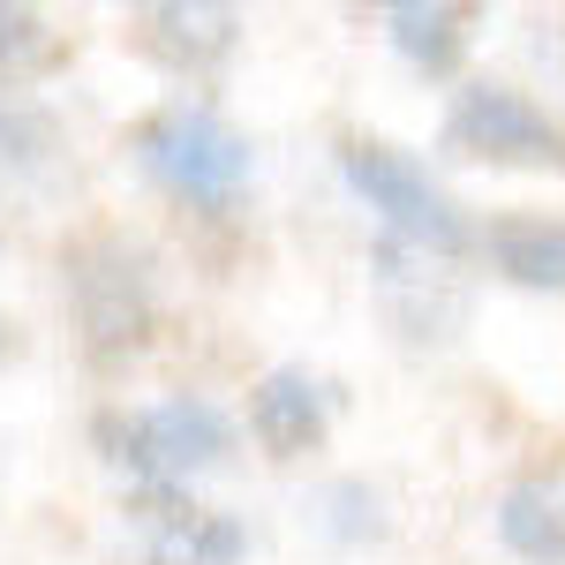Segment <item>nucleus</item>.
Returning a JSON list of instances; mask_svg holds the SVG:
<instances>
[{"label": "nucleus", "mask_w": 565, "mask_h": 565, "mask_svg": "<svg viewBox=\"0 0 565 565\" xmlns=\"http://www.w3.org/2000/svg\"><path fill=\"white\" fill-rule=\"evenodd\" d=\"M242 558H249V521L196 505L189 521L143 535V558L136 565H242Z\"/></svg>", "instance_id": "obj_13"}, {"label": "nucleus", "mask_w": 565, "mask_h": 565, "mask_svg": "<svg viewBox=\"0 0 565 565\" xmlns=\"http://www.w3.org/2000/svg\"><path fill=\"white\" fill-rule=\"evenodd\" d=\"M476 264L490 279L521 287V295H565V218H543V212L482 218Z\"/></svg>", "instance_id": "obj_10"}, {"label": "nucleus", "mask_w": 565, "mask_h": 565, "mask_svg": "<svg viewBox=\"0 0 565 565\" xmlns=\"http://www.w3.org/2000/svg\"><path fill=\"white\" fill-rule=\"evenodd\" d=\"M340 181H348L354 196L377 212V234H399V242H423L437 257H460L476 264V218L460 196H445V181L423 167V159H407L399 143L385 136H340Z\"/></svg>", "instance_id": "obj_4"}, {"label": "nucleus", "mask_w": 565, "mask_h": 565, "mask_svg": "<svg viewBox=\"0 0 565 565\" xmlns=\"http://www.w3.org/2000/svg\"><path fill=\"white\" fill-rule=\"evenodd\" d=\"M129 159L143 167L151 189L204 218H226L242 189L257 181V143L218 114L212 98H167L129 129Z\"/></svg>", "instance_id": "obj_3"}, {"label": "nucleus", "mask_w": 565, "mask_h": 565, "mask_svg": "<svg viewBox=\"0 0 565 565\" xmlns=\"http://www.w3.org/2000/svg\"><path fill=\"white\" fill-rule=\"evenodd\" d=\"M317 527L340 543V551H370V543H385L392 521H385V498H377V482L362 476H332L324 490H317Z\"/></svg>", "instance_id": "obj_15"}, {"label": "nucleus", "mask_w": 565, "mask_h": 565, "mask_svg": "<svg viewBox=\"0 0 565 565\" xmlns=\"http://www.w3.org/2000/svg\"><path fill=\"white\" fill-rule=\"evenodd\" d=\"M437 143L468 167H513V174H565V121L527 98L521 84H498V76H468V84L445 98V121Z\"/></svg>", "instance_id": "obj_5"}, {"label": "nucleus", "mask_w": 565, "mask_h": 565, "mask_svg": "<svg viewBox=\"0 0 565 565\" xmlns=\"http://www.w3.org/2000/svg\"><path fill=\"white\" fill-rule=\"evenodd\" d=\"M370 287H377V309L399 332V348H452L476 317L468 264L437 257L423 242H399V234H370Z\"/></svg>", "instance_id": "obj_6"}, {"label": "nucleus", "mask_w": 565, "mask_h": 565, "mask_svg": "<svg viewBox=\"0 0 565 565\" xmlns=\"http://www.w3.org/2000/svg\"><path fill=\"white\" fill-rule=\"evenodd\" d=\"M332 407H340V385H324L309 362H271L249 399H242V430L257 437L264 460H309V452H324V437H332Z\"/></svg>", "instance_id": "obj_8"}, {"label": "nucleus", "mask_w": 565, "mask_h": 565, "mask_svg": "<svg viewBox=\"0 0 565 565\" xmlns=\"http://www.w3.org/2000/svg\"><path fill=\"white\" fill-rule=\"evenodd\" d=\"M61 151H68V136H61V114L45 106L39 90L0 84V174L39 181V174H53V167H61Z\"/></svg>", "instance_id": "obj_12"}, {"label": "nucleus", "mask_w": 565, "mask_h": 565, "mask_svg": "<svg viewBox=\"0 0 565 565\" xmlns=\"http://www.w3.org/2000/svg\"><path fill=\"white\" fill-rule=\"evenodd\" d=\"M61 302L90 370H129L159 332V257L129 226H84L61 242Z\"/></svg>", "instance_id": "obj_1"}, {"label": "nucleus", "mask_w": 565, "mask_h": 565, "mask_svg": "<svg viewBox=\"0 0 565 565\" xmlns=\"http://www.w3.org/2000/svg\"><path fill=\"white\" fill-rule=\"evenodd\" d=\"M121 31L151 68H167L181 84H212L242 53V8H226V0H143V8H129Z\"/></svg>", "instance_id": "obj_7"}, {"label": "nucleus", "mask_w": 565, "mask_h": 565, "mask_svg": "<svg viewBox=\"0 0 565 565\" xmlns=\"http://www.w3.org/2000/svg\"><path fill=\"white\" fill-rule=\"evenodd\" d=\"M490 527L521 565H565V476H521L498 498Z\"/></svg>", "instance_id": "obj_11"}, {"label": "nucleus", "mask_w": 565, "mask_h": 565, "mask_svg": "<svg viewBox=\"0 0 565 565\" xmlns=\"http://www.w3.org/2000/svg\"><path fill=\"white\" fill-rule=\"evenodd\" d=\"M15 354H23V332H15V324H8V317H0V370H8V362H15Z\"/></svg>", "instance_id": "obj_16"}, {"label": "nucleus", "mask_w": 565, "mask_h": 565, "mask_svg": "<svg viewBox=\"0 0 565 565\" xmlns=\"http://www.w3.org/2000/svg\"><path fill=\"white\" fill-rule=\"evenodd\" d=\"M234 445H242V423L218 399H204V392L143 399V407H98L90 415V452L129 490H189L204 476H226Z\"/></svg>", "instance_id": "obj_2"}, {"label": "nucleus", "mask_w": 565, "mask_h": 565, "mask_svg": "<svg viewBox=\"0 0 565 565\" xmlns=\"http://www.w3.org/2000/svg\"><path fill=\"white\" fill-rule=\"evenodd\" d=\"M385 45L423 76V84H468V45H476V8L452 0H385L377 8Z\"/></svg>", "instance_id": "obj_9"}, {"label": "nucleus", "mask_w": 565, "mask_h": 565, "mask_svg": "<svg viewBox=\"0 0 565 565\" xmlns=\"http://www.w3.org/2000/svg\"><path fill=\"white\" fill-rule=\"evenodd\" d=\"M61 61H68V39L53 31V15L23 8V0H0V84L31 90V84H45Z\"/></svg>", "instance_id": "obj_14"}]
</instances>
